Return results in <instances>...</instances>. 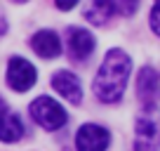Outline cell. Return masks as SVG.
<instances>
[{"label":"cell","instance_id":"1","mask_svg":"<svg viewBox=\"0 0 160 151\" xmlns=\"http://www.w3.org/2000/svg\"><path fill=\"white\" fill-rule=\"evenodd\" d=\"M132 71V59L122 50H108L94 78V95L106 104H115L122 99L127 87V78Z\"/></svg>","mask_w":160,"mask_h":151},{"label":"cell","instance_id":"2","mask_svg":"<svg viewBox=\"0 0 160 151\" xmlns=\"http://www.w3.org/2000/svg\"><path fill=\"white\" fill-rule=\"evenodd\" d=\"M134 151H160V111L158 106H144L137 118Z\"/></svg>","mask_w":160,"mask_h":151},{"label":"cell","instance_id":"3","mask_svg":"<svg viewBox=\"0 0 160 151\" xmlns=\"http://www.w3.org/2000/svg\"><path fill=\"white\" fill-rule=\"evenodd\" d=\"M31 116L38 125H42L45 130H59L66 125L68 113L61 109L59 102H54L52 97H38L31 104Z\"/></svg>","mask_w":160,"mask_h":151},{"label":"cell","instance_id":"4","mask_svg":"<svg viewBox=\"0 0 160 151\" xmlns=\"http://www.w3.org/2000/svg\"><path fill=\"white\" fill-rule=\"evenodd\" d=\"M38 81V71L31 61H26L24 57H12L7 64V85L17 92H26L35 85Z\"/></svg>","mask_w":160,"mask_h":151},{"label":"cell","instance_id":"5","mask_svg":"<svg viewBox=\"0 0 160 151\" xmlns=\"http://www.w3.org/2000/svg\"><path fill=\"white\" fill-rule=\"evenodd\" d=\"M108 144H111L108 130L101 125H94V123H85L75 135L78 151H106Z\"/></svg>","mask_w":160,"mask_h":151},{"label":"cell","instance_id":"6","mask_svg":"<svg viewBox=\"0 0 160 151\" xmlns=\"http://www.w3.org/2000/svg\"><path fill=\"white\" fill-rule=\"evenodd\" d=\"M137 95L144 102V106H155L160 99V76L155 73V69L146 66L137 76Z\"/></svg>","mask_w":160,"mask_h":151},{"label":"cell","instance_id":"7","mask_svg":"<svg viewBox=\"0 0 160 151\" xmlns=\"http://www.w3.org/2000/svg\"><path fill=\"white\" fill-rule=\"evenodd\" d=\"M66 43H68V55L73 59L82 61L94 52V35L90 31L80 29V26H71L68 35H66Z\"/></svg>","mask_w":160,"mask_h":151},{"label":"cell","instance_id":"8","mask_svg":"<svg viewBox=\"0 0 160 151\" xmlns=\"http://www.w3.org/2000/svg\"><path fill=\"white\" fill-rule=\"evenodd\" d=\"M52 87L71 104H80L82 102V87H80L78 76H73L71 71H57L52 76Z\"/></svg>","mask_w":160,"mask_h":151},{"label":"cell","instance_id":"9","mask_svg":"<svg viewBox=\"0 0 160 151\" xmlns=\"http://www.w3.org/2000/svg\"><path fill=\"white\" fill-rule=\"evenodd\" d=\"M31 47H33L40 57H45V59H54L61 52L59 35H57L54 31H38V33L31 38Z\"/></svg>","mask_w":160,"mask_h":151},{"label":"cell","instance_id":"10","mask_svg":"<svg viewBox=\"0 0 160 151\" xmlns=\"http://www.w3.org/2000/svg\"><path fill=\"white\" fill-rule=\"evenodd\" d=\"M24 137V123L17 113H10L5 111L2 116H0V142H5V144H14Z\"/></svg>","mask_w":160,"mask_h":151},{"label":"cell","instance_id":"11","mask_svg":"<svg viewBox=\"0 0 160 151\" xmlns=\"http://www.w3.org/2000/svg\"><path fill=\"white\" fill-rule=\"evenodd\" d=\"M113 12H115L113 0H92L90 5L85 7V19L94 26H104L113 17Z\"/></svg>","mask_w":160,"mask_h":151},{"label":"cell","instance_id":"12","mask_svg":"<svg viewBox=\"0 0 160 151\" xmlns=\"http://www.w3.org/2000/svg\"><path fill=\"white\" fill-rule=\"evenodd\" d=\"M113 5H115V12L132 17L137 12V7H139V0H113Z\"/></svg>","mask_w":160,"mask_h":151},{"label":"cell","instance_id":"13","mask_svg":"<svg viewBox=\"0 0 160 151\" xmlns=\"http://www.w3.org/2000/svg\"><path fill=\"white\" fill-rule=\"evenodd\" d=\"M151 29L160 35V0H155L153 10H151Z\"/></svg>","mask_w":160,"mask_h":151},{"label":"cell","instance_id":"14","mask_svg":"<svg viewBox=\"0 0 160 151\" xmlns=\"http://www.w3.org/2000/svg\"><path fill=\"white\" fill-rule=\"evenodd\" d=\"M57 3V7H59L61 12H68V10H73L75 5H78V0H54Z\"/></svg>","mask_w":160,"mask_h":151},{"label":"cell","instance_id":"15","mask_svg":"<svg viewBox=\"0 0 160 151\" xmlns=\"http://www.w3.org/2000/svg\"><path fill=\"white\" fill-rule=\"evenodd\" d=\"M5 31H7V21H5V17L0 14V35L5 33Z\"/></svg>","mask_w":160,"mask_h":151},{"label":"cell","instance_id":"16","mask_svg":"<svg viewBox=\"0 0 160 151\" xmlns=\"http://www.w3.org/2000/svg\"><path fill=\"white\" fill-rule=\"evenodd\" d=\"M5 111H7V109H5V102H2V97H0V116H2Z\"/></svg>","mask_w":160,"mask_h":151},{"label":"cell","instance_id":"17","mask_svg":"<svg viewBox=\"0 0 160 151\" xmlns=\"http://www.w3.org/2000/svg\"><path fill=\"white\" fill-rule=\"evenodd\" d=\"M17 3H26V0H17Z\"/></svg>","mask_w":160,"mask_h":151}]
</instances>
